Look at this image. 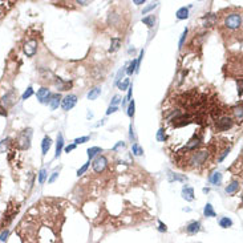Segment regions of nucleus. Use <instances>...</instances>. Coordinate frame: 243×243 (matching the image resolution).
I'll return each instance as SVG.
<instances>
[{
	"mask_svg": "<svg viewBox=\"0 0 243 243\" xmlns=\"http://www.w3.org/2000/svg\"><path fill=\"white\" fill-rule=\"evenodd\" d=\"M32 129H25V130L20 132L19 136L16 138V144L20 149L25 150V149H29L31 146V141H32Z\"/></svg>",
	"mask_w": 243,
	"mask_h": 243,
	"instance_id": "f257e3e1",
	"label": "nucleus"
},
{
	"mask_svg": "<svg viewBox=\"0 0 243 243\" xmlns=\"http://www.w3.org/2000/svg\"><path fill=\"white\" fill-rule=\"evenodd\" d=\"M60 100H61V96L58 93H55V94H51V97H49V105H51V109H56L60 105Z\"/></svg>",
	"mask_w": 243,
	"mask_h": 243,
	"instance_id": "f8f14e48",
	"label": "nucleus"
},
{
	"mask_svg": "<svg viewBox=\"0 0 243 243\" xmlns=\"http://www.w3.org/2000/svg\"><path fill=\"white\" fill-rule=\"evenodd\" d=\"M118 110V106H109V109L106 110V114H112V113H114Z\"/></svg>",
	"mask_w": 243,
	"mask_h": 243,
	"instance_id": "a18cd8bd",
	"label": "nucleus"
},
{
	"mask_svg": "<svg viewBox=\"0 0 243 243\" xmlns=\"http://www.w3.org/2000/svg\"><path fill=\"white\" fill-rule=\"evenodd\" d=\"M137 70V60H133L129 63V68L126 69V73L128 75H133V72Z\"/></svg>",
	"mask_w": 243,
	"mask_h": 243,
	"instance_id": "cd10ccee",
	"label": "nucleus"
},
{
	"mask_svg": "<svg viewBox=\"0 0 243 243\" xmlns=\"http://www.w3.org/2000/svg\"><path fill=\"white\" fill-rule=\"evenodd\" d=\"M98 153H102V149H101V147H98V146L89 147V149H88V157H89V159L93 158V157H96Z\"/></svg>",
	"mask_w": 243,
	"mask_h": 243,
	"instance_id": "4be33fe9",
	"label": "nucleus"
},
{
	"mask_svg": "<svg viewBox=\"0 0 243 243\" xmlns=\"http://www.w3.org/2000/svg\"><path fill=\"white\" fill-rule=\"evenodd\" d=\"M79 4H82V5H85V4H88V1H77Z\"/></svg>",
	"mask_w": 243,
	"mask_h": 243,
	"instance_id": "5fc2aeb1",
	"label": "nucleus"
},
{
	"mask_svg": "<svg viewBox=\"0 0 243 243\" xmlns=\"http://www.w3.org/2000/svg\"><path fill=\"white\" fill-rule=\"evenodd\" d=\"M203 214H205V217H215V211H214V209H213V206H211V203H207V205L205 206Z\"/></svg>",
	"mask_w": 243,
	"mask_h": 243,
	"instance_id": "393cba45",
	"label": "nucleus"
},
{
	"mask_svg": "<svg viewBox=\"0 0 243 243\" xmlns=\"http://www.w3.org/2000/svg\"><path fill=\"white\" fill-rule=\"evenodd\" d=\"M16 100H17V90H15V89H12V90H10L8 93H5L1 98L3 104H4L5 106H12L15 102H16Z\"/></svg>",
	"mask_w": 243,
	"mask_h": 243,
	"instance_id": "0eeeda50",
	"label": "nucleus"
},
{
	"mask_svg": "<svg viewBox=\"0 0 243 243\" xmlns=\"http://www.w3.org/2000/svg\"><path fill=\"white\" fill-rule=\"evenodd\" d=\"M159 231H161V233H166V230H167V229H166V224H164V223H162L161 222V221H159Z\"/></svg>",
	"mask_w": 243,
	"mask_h": 243,
	"instance_id": "de8ad7c7",
	"label": "nucleus"
},
{
	"mask_svg": "<svg viewBox=\"0 0 243 243\" xmlns=\"http://www.w3.org/2000/svg\"><path fill=\"white\" fill-rule=\"evenodd\" d=\"M203 25L205 27H211L215 24V21H217V16H215L214 13H207L203 16Z\"/></svg>",
	"mask_w": 243,
	"mask_h": 243,
	"instance_id": "4468645a",
	"label": "nucleus"
},
{
	"mask_svg": "<svg viewBox=\"0 0 243 243\" xmlns=\"http://www.w3.org/2000/svg\"><path fill=\"white\" fill-rule=\"evenodd\" d=\"M8 142H10V138H5V140L0 141V153H4L5 149L8 146Z\"/></svg>",
	"mask_w": 243,
	"mask_h": 243,
	"instance_id": "c9c22d12",
	"label": "nucleus"
},
{
	"mask_svg": "<svg viewBox=\"0 0 243 243\" xmlns=\"http://www.w3.org/2000/svg\"><path fill=\"white\" fill-rule=\"evenodd\" d=\"M224 25L229 29H238L242 25V16L239 13H231L224 19Z\"/></svg>",
	"mask_w": 243,
	"mask_h": 243,
	"instance_id": "f03ea898",
	"label": "nucleus"
},
{
	"mask_svg": "<svg viewBox=\"0 0 243 243\" xmlns=\"http://www.w3.org/2000/svg\"><path fill=\"white\" fill-rule=\"evenodd\" d=\"M56 85H57V88L60 89V90H67V89H69L70 87H72L70 82H65V81H63L61 79H56Z\"/></svg>",
	"mask_w": 243,
	"mask_h": 243,
	"instance_id": "aec40b11",
	"label": "nucleus"
},
{
	"mask_svg": "<svg viewBox=\"0 0 243 243\" xmlns=\"http://www.w3.org/2000/svg\"><path fill=\"white\" fill-rule=\"evenodd\" d=\"M0 116H7V110L4 106H0Z\"/></svg>",
	"mask_w": 243,
	"mask_h": 243,
	"instance_id": "3c124183",
	"label": "nucleus"
},
{
	"mask_svg": "<svg viewBox=\"0 0 243 243\" xmlns=\"http://www.w3.org/2000/svg\"><path fill=\"white\" fill-rule=\"evenodd\" d=\"M76 104H77V96L76 94H68V96H65L63 98V101H61V108L64 110H70Z\"/></svg>",
	"mask_w": 243,
	"mask_h": 243,
	"instance_id": "39448f33",
	"label": "nucleus"
},
{
	"mask_svg": "<svg viewBox=\"0 0 243 243\" xmlns=\"http://www.w3.org/2000/svg\"><path fill=\"white\" fill-rule=\"evenodd\" d=\"M186 230H187V233L189 234H197L201 230V223L199 222H191V223H189L187 224V227H186Z\"/></svg>",
	"mask_w": 243,
	"mask_h": 243,
	"instance_id": "dca6fc26",
	"label": "nucleus"
},
{
	"mask_svg": "<svg viewBox=\"0 0 243 243\" xmlns=\"http://www.w3.org/2000/svg\"><path fill=\"white\" fill-rule=\"evenodd\" d=\"M125 72H126L125 67H124L122 69H120V70H118V73H117V76H116V81H114V84H116V85H118V82L122 80V77H124V73H125Z\"/></svg>",
	"mask_w": 243,
	"mask_h": 243,
	"instance_id": "473e14b6",
	"label": "nucleus"
},
{
	"mask_svg": "<svg viewBox=\"0 0 243 243\" xmlns=\"http://www.w3.org/2000/svg\"><path fill=\"white\" fill-rule=\"evenodd\" d=\"M229 153H230V147H229V149H226V150H223V152H222V154H221L219 157H218V162H222L223 159L226 158V156L229 154Z\"/></svg>",
	"mask_w": 243,
	"mask_h": 243,
	"instance_id": "a19ab883",
	"label": "nucleus"
},
{
	"mask_svg": "<svg viewBox=\"0 0 243 243\" xmlns=\"http://www.w3.org/2000/svg\"><path fill=\"white\" fill-rule=\"evenodd\" d=\"M157 140L159 141V142H165L166 141V134H165V129L161 128L158 132H157Z\"/></svg>",
	"mask_w": 243,
	"mask_h": 243,
	"instance_id": "7c9ffc66",
	"label": "nucleus"
},
{
	"mask_svg": "<svg viewBox=\"0 0 243 243\" xmlns=\"http://www.w3.org/2000/svg\"><path fill=\"white\" fill-rule=\"evenodd\" d=\"M238 190H239V182H238V181H233V182L226 187V193H227V194H234V193H236Z\"/></svg>",
	"mask_w": 243,
	"mask_h": 243,
	"instance_id": "6ab92c4d",
	"label": "nucleus"
},
{
	"mask_svg": "<svg viewBox=\"0 0 243 243\" xmlns=\"http://www.w3.org/2000/svg\"><path fill=\"white\" fill-rule=\"evenodd\" d=\"M75 149H76V145L73 144V145H69V146H67V147H65V152H67V153H69V152H72V150H75Z\"/></svg>",
	"mask_w": 243,
	"mask_h": 243,
	"instance_id": "8fccbe9b",
	"label": "nucleus"
},
{
	"mask_svg": "<svg viewBox=\"0 0 243 243\" xmlns=\"http://www.w3.org/2000/svg\"><path fill=\"white\" fill-rule=\"evenodd\" d=\"M156 7H157V3H152V4H150V5H147V7H145V8H144L142 13H144V15H146L147 12H149V11H152V10H154Z\"/></svg>",
	"mask_w": 243,
	"mask_h": 243,
	"instance_id": "58836bf2",
	"label": "nucleus"
},
{
	"mask_svg": "<svg viewBox=\"0 0 243 243\" xmlns=\"http://www.w3.org/2000/svg\"><path fill=\"white\" fill-rule=\"evenodd\" d=\"M187 32H189V29H187V28H185V29H183V33H182V35H181L179 43H178V48H182V47H183V43H185V40H186Z\"/></svg>",
	"mask_w": 243,
	"mask_h": 243,
	"instance_id": "f704fd0d",
	"label": "nucleus"
},
{
	"mask_svg": "<svg viewBox=\"0 0 243 243\" xmlns=\"http://www.w3.org/2000/svg\"><path fill=\"white\" fill-rule=\"evenodd\" d=\"M235 114H236V117H238L239 120H242V108L241 106L235 109Z\"/></svg>",
	"mask_w": 243,
	"mask_h": 243,
	"instance_id": "49530a36",
	"label": "nucleus"
},
{
	"mask_svg": "<svg viewBox=\"0 0 243 243\" xmlns=\"http://www.w3.org/2000/svg\"><path fill=\"white\" fill-rule=\"evenodd\" d=\"M129 87H130V80L129 79H124L122 81L118 82V88L121 89V90H126Z\"/></svg>",
	"mask_w": 243,
	"mask_h": 243,
	"instance_id": "c85d7f7f",
	"label": "nucleus"
},
{
	"mask_svg": "<svg viewBox=\"0 0 243 243\" xmlns=\"http://www.w3.org/2000/svg\"><path fill=\"white\" fill-rule=\"evenodd\" d=\"M92 165H93V170L96 171V173H101V171L105 170V167L108 165V161H106V158L104 156H100V157H97V158L94 159Z\"/></svg>",
	"mask_w": 243,
	"mask_h": 243,
	"instance_id": "6e6552de",
	"label": "nucleus"
},
{
	"mask_svg": "<svg viewBox=\"0 0 243 243\" xmlns=\"http://www.w3.org/2000/svg\"><path fill=\"white\" fill-rule=\"evenodd\" d=\"M219 226L223 227V229H227V227L233 226V221L230 219L229 217H223V218H221L219 219Z\"/></svg>",
	"mask_w": 243,
	"mask_h": 243,
	"instance_id": "b1692460",
	"label": "nucleus"
},
{
	"mask_svg": "<svg viewBox=\"0 0 243 243\" xmlns=\"http://www.w3.org/2000/svg\"><path fill=\"white\" fill-rule=\"evenodd\" d=\"M209 181H210L213 185H221V182H222V174H221L219 171H215V173H213L210 175Z\"/></svg>",
	"mask_w": 243,
	"mask_h": 243,
	"instance_id": "a211bd4d",
	"label": "nucleus"
},
{
	"mask_svg": "<svg viewBox=\"0 0 243 243\" xmlns=\"http://www.w3.org/2000/svg\"><path fill=\"white\" fill-rule=\"evenodd\" d=\"M120 101H122L121 97H120V96H114V97H113V100H112V104H110V106H117V104H118Z\"/></svg>",
	"mask_w": 243,
	"mask_h": 243,
	"instance_id": "79ce46f5",
	"label": "nucleus"
},
{
	"mask_svg": "<svg viewBox=\"0 0 243 243\" xmlns=\"http://www.w3.org/2000/svg\"><path fill=\"white\" fill-rule=\"evenodd\" d=\"M57 177H58V173H53V174L51 175V178L48 179V183H53L57 179Z\"/></svg>",
	"mask_w": 243,
	"mask_h": 243,
	"instance_id": "c03bdc74",
	"label": "nucleus"
},
{
	"mask_svg": "<svg viewBox=\"0 0 243 243\" xmlns=\"http://www.w3.org/2000/svg\"><path fill=\"white\" fill-rule=\"evenodd\" d=\"M207 156H209V152L207 150H198V152L193 153L189 158V162L193 166H198V165H202L203 162L207 159Z\"/></svg>",
	"mask_w": 243,
	"mask_h": 243,
	"instance_id": "7ed1b4c3",
	"label": "nucleus"
},
{
	"mask_svg": "<svg viewBox=\"0 0 243 243\" xmlns=\"http://www.w3.org/2000/svg\"><path fill=\"white\" fill-rule=\"evenodd\" d=\"M89 164H90V162H87V164H84V165H82V167H80L79 170H77V175H79V177H80V175H82V174L85 173V171H87Z\"/></svg>",
	"mask_w": 243,
	"mask_h": 243,
	"instance_id": "4c0bfd02",
	"label": "nucleus"
},
{
	"mask_svg": "<svg viewBox=\"0 0 243 243\" xmlns=\"http://www.w3.org/2000/svg\"><path fill=\"white\" fill-rule=\"evenodd\" d=\"M49 97H51V92L48 88H41L37 90V100L41 104H48Z\"/></svg>",
	"mask_w": 243,
	"mask_h": 243,
	"instance_id": "1a4fd4ad",
	"label": "nucleus"
},
{
	"mask_svg": "<svg viewBox=\"0 0 243 243\" xmlns=\"http://www.w3.org/2000/svg\"><path fill=\"white\" fill-rule=\"evenodd\" d=\"M134 4H137V5L144 4V0H136V1H134Z\"/></svg>",
	"mask_w": 243,
	"mask_h": 243,
	"instance_id": "864d4df0",
	"label": "nucleus"
},
{
	"mask_svg": "<svg viewBox=\"0 0 243 243\" xmlns=\"http://www.w3.org/2000/svg\"><path fill=\"white\" fill-rule=\"evenodd\" d=\"M182 198L186 201H194V190L190 186H183L182 189Z\"/></svg>",
	"mask_w": 243,
	"mask_h": 243,
	"instance_id": "9b49d317",
	"label": "nucleus"
},
{
	"mask_svg": "<svg viewBox=\"0 0 243 243\" xmlns=\"http://www.w3.org/2000/svg\"><path fill=\"white\" fill-rule=\"evenodd\" d=\"M169 181L173 182V181H186L185 177H181L178 174H173V173H169Z\"/></svg>",
	"mask_w": 243,
	"mask_h": 243,
	"instance_id": "2f4dec72",
	"label": "nucleus"
},
{
	"mask_svg": "<svg viewBox=\"0 0 243 243\" xmlns=\"http://www.w3.org/2000/svg\"><path fill=\"white\" fill-rule=\"evenodd\" d=\"M134 109H136V104H134V100H133L129 102V106H128V116L129 117L134 116Z\"/></svg>",
	"mask_w": 243,
	"mask_h": 243,
	"instance_id": "72a5a7b5",
	"label": "nucleus"
},
{
	"mask_svg": "<svg viewBox=\"0 0 243 243\" xmlns=\"http://www.w3.org/2000/svg\"><path fill=\"white\" fill-rule=\"evenodd\" d=\"M100 94H101V88L100 87L93 88V89H90V92L88 93V98L89 100H96Z\"/></svg>",
	"mask_w": 243,
	"mask_h": 243,
	"instance_id": "412c9836",
	"label": "nucleus"
},
{
	"mask_svg": "<svg viewBox=\"0 0 243 243\" xmlns=\"http://www.w3.org/2000/svg\"><path fill=\"white\" fill-rule=\"evenodd\" d=\"M238 94L239 97L242 96V80H238Z\"/></svg>",
	"mask_w": 243,
	"mask_h": 243,
	"instance_id": "09e8293b",
	"label": "nucleus"
},
{
	"mask_svg": "<svg viewBox=\"0 0 243 243\" xmlns=\"http://www.w3.org/2000/svg\"><path fill=\"white\" fill-rule=\"evenodd\" d=\"M154 21H156L154 15H149V16H146V17H144V19H142V23H144V24H146V25H147V27H150V28H152V27L154 25Z\"/></svg>",
	"mask_w": 243,
	"mask_h": 243,
	"instance_id": "a878e982",
	"label": "nucleus"
},
{
	"mask_svg": "<svg viewBox=\"0 0 243 243\" xmlns=\"http://www.w3.org/2000/svg\"><path fill=\"white\" fill-rule=\"evenodd\" d=\"M63 147H64V138H63V134L58 133L57 134V142H56V153H55V157H56V158L60 157Z\"/></svg>",
	"mask_w": 243,
	"mask_h": 243,
	"instance_id": "ddd939ff",
	"label": "nucleus"
},
{
	"mask_svg": "<svg viewBox=\"0 0 243 243\" xmlns=\"http://www.w3.org/2000/svg\"><path fill=\"white\" fill-rule=\"evenodd\" d=\"M37 51V41L35 39H31L24 44V53L28 57H32Z\"/></svg>",
	"mask_w": 243,
	"mask_h": 243,
	"instance_id": "423d86ee",
	"label": "nucleus"
},
{
	"mask_svg": "<svg viewBox=\"0 0 243 243\" xmlns=\"http://www.w3.org/2000/svg\"><path fill=\"white\" fill-rule=\"evenodd\" d=\"M47 170L45 169H41V170L39 171V183L40 185H43V183L45 182V179H47Z\"/></svg>",
	"mask_w": 243,
	"mask_h": 243,
	"instance_id": "c756f323",
	"label": "nucleus"
},
{
	"mask_svg": "<svg viewBox=\"0 0 243 243\" xmlns=\"http://www.w3.org/2000/svg\"><path fill=\"white\" fill-rule=\"evenodd\" d=\"M209 191H210V189H207V187H205L203 189V193H209Z\"/></svg>",
	"mask_w": 243,
	"mask_h": 243,
	"instance_id": "6e6d98bb",
	"label": "nucleus"
},
{
	"mask_svg": "<svg viewBox=\"0 0 243 243\" xmlns=\"http://www.w3.org/2000/svg\"><path fill=\"white\" fill-rule=\"evenodd\" d=\"M32 94H33V89H32V87H28V88H27V90L23 93L21 98H23V100H27V98H29Z\"/></svg>",
	"mask_w": 243,
	"mask_h": 243,
	"instance_id": "e433bc0d",
	"label": "nucleus"
},
{
	"mask_svg": "<svg viewBox=\"0 0 243 243\" xmlns=\"http://www.w3.org/2000/svg\"><path fill=\"white\" fill-rule=\"evenodd\" d=\"M233 124H234V121H233L231 117L222 116V117H219V118L217 120V129L218 130H222V132L229 130V129L233 126Z\"/></svg>",
	"mask_w": 243,
	"mask_h": 243,
	"instance_id": "20e7f679",
	"label": "nucleus"
},
{
	"mask_svg": "<svg viewBox=\"0 0 243 243\" xmlns=\"http://www.w3.org/2000/svg\"><path fill=\"white\" fill-rule=\"evenodd\" d=\"M87 141H89V137H80V138H76L75 140V145H79V144H84L87 142Z\"/></svg>",
	"mask_w": 243,
	"mask_h": 243,
	"instance_id": "ea45409f",
	"label": "nucleus"
},
{
	"mask_svg": "<svg viewBox=\"0 0 243 243\" xmlns=\"http://www.w3.org/2000/svg\"><path fill=\"white\" fill-rule=\"evenodd\" d=\"M51 146H52V140H51V137H44V140H43V142H41V149H43V156H45L48 153V150L51 149Z\"/></svg>",
	"mask_w": 243,
	"mask_h": 243,
	"instance_id": "2eb2a0df",
	"label": "nucleus"
},
{
	"mask_svg": "<svg viewBox=\"0 0 243 243\" xmlns=\"http://www.w3.org/2000/svg\"><path fill=\"white\" fill-rule=\"evenodd\" d=\"M8 235H10V231H8V230H5V231H3L1 234H0V241H1V242H4L5 239H7V236H8Z\"/></svg>",
	"mask_w": 243,
	"mask_h": 243,
	"instance_id": "37998d69",
	"label": "nucleus"
},
{
	"mask_svg": "<svg viewBox=\"0 0 243 243\" xmlns=\"http://www.w3.org/2000/svg\"><path fill=\"white\" fill-rule=\"evenodd\" d=\"M132 152H133L134 156H142L144 154V149L138 145V144H133V146H132Z\"/></svg>",
	"mask_w": 243,
	"mask_h": 243,
	"instance_id": "bb28decb",
	"label": "nucleus"
},
{
	"mask_svg": "<svg viewBox=\"0 0 243 243\" xmlns=\"http://www.w3.org/2000/svg\"><path fill=\"white\" fill-rule=\"evenodd\" d=\"M120 47H121V39H118V37L112 39V47H110L109 52H116V51H118Z\"/></svg>",
	"mask_w": 243,
	"mask_h": 243,
	"instance_id": "5701e85b",
	"label": "nucleus"
},
{
	"mask_svg": "<svg viewBox=\"0 0 243 243\" xmlns=\"http://www.w3.org/2000/svg\"><path fill=\"white\" fill-rule=\"evenodd\" d=\"M175 16H177L178 20H186L189 17V8H186V7L179 8L177 11V13H175Z\"/></svg>",
	"mask_w": 243,
	"mask_h": 243,
	"instance_id": "f3484780",
	"label": "nucleus"
},
{
	"mask_svg": "<svg viewBox=\"0 0 243 243\" xmlns=\"http://www.w3.org/2000/svg\"><path fill=\"white\" fill-rule=\"evenodd\" d=\"M199 145H201V138L199 137H197V134L194 137L191 138V140L187 142V145H186V147H185V150L186 152H190V150H194V149H197Z\"/></svg>",
	"mask_w": 243,
	"mask_h": 243,
	"instance_id": "9d476101",
	"label": "nucleus"
},
{
	"mask_svg": "<svg viewBox=\"0 0 243 243\" xmlns=\"http://www.w3.org/2000/svg\"><path fill=\"white\" fill-rule=\"evenodd\" d=\"M120 146H125V144H124V142H118V144H117V145H116L114 147H113V150H116L117 147H120Z\"/></svg>",
	"mask_w": 243,
	"mask_h": 243,
	"instance_id": "603ef678",
	"label": "nucleus"
}]
</instances>
